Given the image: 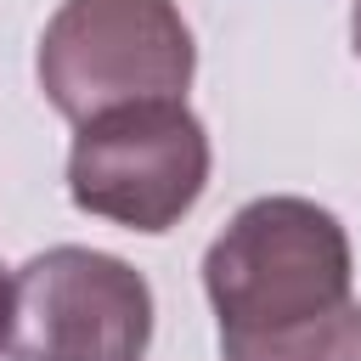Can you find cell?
<instances>
[{"label":"cell","mask_w":361,"mask_h":361,"mask_svg":"<svg viewBox=\"0 0 361 361\" xmlns=\"http://www.w3.org/2000/svg\"><path fill=\"white\" fill-rule=\"evenodd\" d=\"M209 164V130L186 102H135L79 124L68 197L96 220L158 237L197 209Z\"/></svg>","instance_id":"obj_3"},{"label":"cell","mask_w":361,"mask_h":361,"mask_svg":"<svg viewBox=\"0 0 361 361\" xmlns=\"http://www.w3.org/2000/svg\"><path fill=\"white\" fill-rule=\"evenodd\" d=\"M6 327H11V276L0 271V350H6Z\"/></svg>","instance_id":"obj_6"},{"label":"cell","mask_w":361,"mask_h":361,"mask_svg":"<svg viewBox=\"0 0 361 361\" xmlns=\"http://www.w3.org/2000/svg\"><path fill=\"white\" fill-rule=\"evenodd\" d=\"M350 237L310 197H254L203 254V293L220 333H271L350 305Z\"/></svg>","instance_id":"obj_1"},{"label":"cell","mask_w":361,"mask_h":361,"mask_svg":"<svg viewBox=\"0 0 361 361\" xmlns=\"http://www.w3.org/2000/svg\"><path fill=\"white\" fill-rule=\"evenodd\" d=\"M226 361H361V305H338L316 322L271 333H220Z\"/></svg>","instance_id":"obj_5"},{"label":"cell","mask_w":361,"mask_h":361,"mask_svg":"<svg viewBox=\"0 0 361 361\" xmlns=\"http://www.w3.org/2000/svg\"><path fill=\"white\" fill-rule=\"evenodd\" d=\"M350 45H355V56H361V0L350 6Z\"/></svg>","instance_id":"obj_7"},{"label":"cell","mask_w":361,"mask_h":361,"mask_svg":"<svg viewBox=\"0 0 361 361\" xmlns=\"http://www.w3.org/2000/svg\"><path fill=\"white\" fill-rule=\"evenodd\" d=\"M45 102L85 124L135 102H186L197 45L175 0H62L39 34Z\"/></svg>","instance_id":"obj_2"},{"label":"cell","mask_w":361,"mask_h":361,"mask_svg":"<svg viewBox=\"0 0 361 361\" xmlns=\"http://www.w3.org/2000/svg\"><path fill=\"white\" fill-rule=\"evenodd\" d=\"M152 288L102 248L56 243L11 276V361H147Z\"/></svg>","instance_id":"obj_4"}]
</instances>
